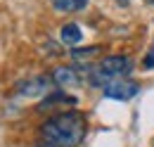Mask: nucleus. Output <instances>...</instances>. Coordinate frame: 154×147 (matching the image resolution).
<instances>
[{"label":"nucleus","mask_w":154,"mask_h":147,"mask_svg":"<svg viewBox=\"0 0 154 147\" xmlns=\"http://www.w3.org/2000/svg\"><path fill=\"white\" fill-rule=\"evenodd\" d=\"M85 116L81 111H62L43 124V138L50 147H78L85 138Z\"/></svg>","instance_id":"f257e3e1"},{"label":"nucleus","mask_w":154,"mask_h":147,"mask_svg":"<svg viewBox=\"0 0 154 147\" xmlns=\"http://www.w3.org/2000/svg\"><path fill=\"white\" fill-rule=\"evenodd\" d=\"M131 71H133V59H131V57L109 55L97 64V69L90 71V83L97 86V88H104V86H109L112 81L126 78Z\"/></svg>","instance_id":"f03ea898"},{"label":"nucleus","mask_w":154,"mask_h":147,"mask_svg":"<svg viewBox=\"0 0 154 147\" xmlns=\"http://www.w3.org/2000/svg\"><path fill=\"white\" fill-rule=\"evenodd\" d=\"M137 90H140V86L135 81H128V78H119V81H112L109 86H104V95L112 100H121V102L135 97Z\"/></svg>","instance_id":"7ed1b4c3"},{"label":"nucleus","mask_w":154,"mask_h":147,"mask_svg":"<svg viewBox=\"0 0 154 147\" xmlns=\"http://www.w3.org/2000/svg\"><path fill=\"white\" fill-rule=\"evenodd\" d=\"M50 86H52V76H31V78L21 81L17 88L26 97H40L50 90Z\"/></svg>","instance_id":"20e7f679"},{"label":"nucleus","mask_w":154,"mask_h":147,"mask_svg":"<svg viewBox=\"0 0 154 147\" xmlns=\"http://www.w3.org/2000/svg\"><path fill=\"white\" fill-rule=\"evenodd\" d=\"M52 83L59 88H76L81 83V76L74 67H57L52 71Z\"/></svg>","instance_id":"39448f33"},{"label":"nucleus","mask_w":154,"mask_h":147,"mask_svg":"<svg viewBox=\"0 0 154 147\" xmlns=\"http://www.w3.org/2000/svg\"><path fill=\"white\" fill-rule=\"evenodd\" d=\"M59 38H62V43H66V45H76V43H81V38H83V31H81L78 24L71 21V24H64V26H62Z\"/></svg>","instance_id":"423d86ee"},{"label":"nucleus","mask_w":154,"mask_h":147,"mask_svg":"<svg viewBox=\"0 0 154 147\" xmlns=\"http://www.w3.org/2000/svg\"><path fill=\"white\" fill-rule=\"evenodd\" d=\"M88 5V0H52V7L57 12H78Z\"/></svg>","instance_id":"0eeeda50"},{"label":"nucleus","mask_w":154,"mask_h":147,"mask_svg":"<svg viewBox=\"0 0 154 147\" xmlns=\"http://www.w3.org/2000/svg\"><path fill=\"white\" fill-rule=\"evenodd\" d=\"M57 102H66V105H76V97H69L66 92H55V95H50L43 105H40V109H50L52 105H57Z\"/></svg>","instance_id":"6e6552de"},{"label":"nucleus","mask_w":154,"mask_h":147,"mask_svg":"<svg viewBox=\"0 0 154 147\" xmlns=\"http://www.w3.org/2000/svg\"><path fill=\"white\" fill-rule=\"evenodd\" d=\"M97 50H100L97 45H90V48H81V50H74V52H71V57H74L76 62H88L90 57H95V55H97Z\"/></svg>","instance_id":"1a4fd4ad"},{"label":"nucleus","mask_w":154,"mask_h":147,"mask_svg":"<svg viewBox=\"0 0 154 147\" xmlns=\"http://www.w3.org/2000/svg\"><path fill=\"white\" fill-rule=\"evenodd\" d=\"M154 67V48L149 50V55L145 57V69H152Z\"/></svg>","instance_id":"9d476101"}]
</instances>
